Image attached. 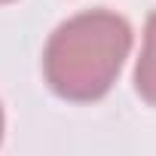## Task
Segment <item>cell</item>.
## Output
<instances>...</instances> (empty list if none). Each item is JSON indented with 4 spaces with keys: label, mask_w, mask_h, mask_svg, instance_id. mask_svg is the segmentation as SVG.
Segmentation results:
<instances>
[{
    "label": "cell",
    "mask_w": 156,
    "mask_h": 156,
    "mask_svg": "<svg viewBox=\"0 0 156 156\" xmlns=\"http://www.w3.org/2000/svg\"><path fill=\"white\" fill-rule=\"evenodd\" d=\"M132 49V28L116 12L92 9L64 22L46 43V83L70 101L101 98Z\"/></svg>",
    "instance_id": "1"
},
{
    "label": "cell",
    "mask_w": 156,
    "mask_h": 156,
    "mask_svg": "<svg viewBox=\"0 0 156 156\" xmlns=\"http://www.w3.org/2000/svg\"><path fill=\"white\" fill-rule=\"evenodd\" d=\"M135 83H138V92H141L150 104H156V12L147 19L144 49H141V58H138Z\"/></svg>",
    "instance_id": "2"
},
{
    "label": "cell",
    "mask_w": 156,
    "mask_h": 156,
    "mask_svg": "<svg viewBox=\"0 0 156 156\" xmlns=\"http://www.w3.org/2000/svg\"><path fill=\"white\" fill-rule=\"evenodd\" d=\"M0 138H3V110H0Z\"/></svg>",
    "instance_id": "3"
},
{
    "label": "cell",
    "mask_w": 156,
    "mask_h": 156,
    "mask_svg": "<svg viewBox=\"0 0 156 156\" xmlns=\"http://www.w3.org/2000/svg\"><path fill=\"white\" fill-rule=\"evenodd\" d=\"M0 3H6V0H0Z\"/></svg>",
    "instance_id": "4"
}]
</instances>
